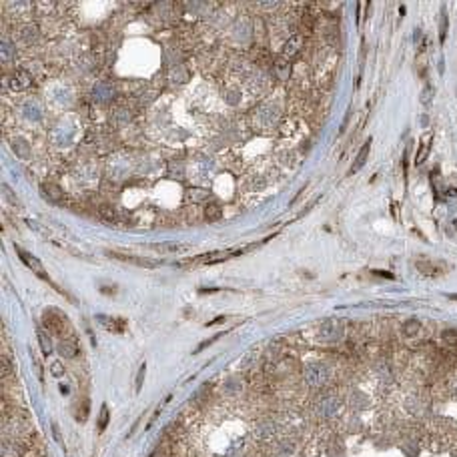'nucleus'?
I'll return each mask as SVG.
<instances>
[{"label": "nucleus", "mask_w": 457, "mask_h": 457, "mask_svg": "<svg viewBox=\"0 0 457 457\" xmlns=\"http://www.w3.org/2000/svg\"><path fill=\"white\" fill-rule=\"evenodd\" d=\"M98 215H100V219L107 221V223H119V213L113 207H109V205L98 207Z\"/></svg>", "instance_id": "obj_9"}, {"label": "nucleus", "mask_w": 457, "mask_h": 457, "mask_svg": "<svg viewBox=\"0 0 457 457\" xmlns=\"http://www.w3.org/2000/svg\"><path fill=\"white\" fill-rule=\"evenodd\" d=\"M369 148H371V138H367V140H365V144L361 146L357 159H355V163H353V167H351V175H353V173H357V171L365 165V161H367V157H369Z\"/></svg>", "instance_id": "obj_7"}, {"label": "nucleus", "mask_w": 457, "mask_h": 457, "mask_svg": "<svg viewBox=\"0 0 457 457\" xmlns=\"http://www.w3.org/2000/svg\"><path fill=\"white\" fill-rule=\"evenodd\" d=\"M30 82H32V78H30V74L24 72V70H18V72L10 78V86H12L14 90H24L26 86H30Z\"/></svg>", "instance_id": "obj_8"}, {"label": "nucleus", "mask_w": 457, "mask_h": 457, "mask_svg": "<svg viewBox=\"0 0 457 457\" xmlns=\"http://www.w3.org/2000/svg\"><path fill=\"white\" fill-rule=\"evenodd\" d=\"M63 371H65V369H63L61 363H59V365H53V373H55V375H63Z\"/></svg>", "instance_id": "obj_18"}, {"label": "nucleus", "mask_w": 457, "mask_h": 457, "mask_svg": "<svg viewBox=\"0 0 457 457\" xmlns=\"http://www.w3.org/2000/svg\"><path fill=\"white\" fill-rule=\"evenodd\" d=\"M107 423H109V407H107V405H103V409H100V417H98V433L105 431Z\"/></svg>", "instance_id": "obj_13"}, {"label": "nucleus", "mask_w": 457, "mask_h": 457, "mask_svg": "<svg viewBox=\"0 0 457 457\" xmlns=\"http://www.w3.org/2000/svg\"><path fill=\"white\" fill-rule=\"evenodd\" d=\"M16 253H18V257H20V261L30 269V271H34L40 279H44L46 283H50V285H53V281H50V277H48V273L44 271V267H42V263L34 257V255H30V253L28 251H24V249H18L16 247Z\"/></svg>", "instance_id": "obj_3"}, {"label": "nucleus", "mask_w": 457, "mask_h": 457, "mask_svg": "<svg viewBox=\"0 0 457 457\" xmlns=\"http://www.w3.org/2000/svg\"><path fill=\"white\" fill-rule=\"evenodd\" d=\"M247 249H231V251H213V253H205V255H196L193 259H187L183 261L181 265H213V263H221V261H227L231 257H237L241 253H245Z\"/></svg>", "instance_id": "obj_2"}, {"label": "nucleus", "mask_w": 457, "mask_h": 457, "mask_svg": "<svg viewBox=\"0 0 457 457\" xmlns=\"http://www.w3.org/2000/svg\"><path fill=\"white\" fill-rule=\"evenodd\" d=\"M38 339H40V345H42V351H44V355H50V351H53V347H50V343H48V337H46L44 333H38Z\"/></svg>", "instance_id": "obj_15"}, {"label": "nucleus", "mask_w": 457, "mask_h": 457, "mask_svg": "<svg viewBox=\"0 0 457 457\" xmlns=\"http://www.w3.org/2000/svg\"><path fill=\"white\" fill-rule=\"evenodd\" d=\"M76 345H78L76 339H66V341H63V343L59 345V349H61V353L65 355V357H74L76 351H78Z\"/></svg>", "instance_id": "obj_10"}, {"label": "nucleus", "mask_w": 457, "mask_h": 457, "mask_svg": "<svg viewBox=\"0 0 457 457\" xmlns=\"http://www.w3.org/2000/svg\"><path fill=\"white\" fill-rule=\"evenodd\" d=\"M443 341H447L449 345H457V333L455 331H443Z\"/></svg>", "instance_id": "obj_16"}, {"label": "nucleus", "mask_w": 457, "mask_h": 457, "mask_svg": "<svg viewBox=\"0 0 457 457\" xmlns=\"http://www.w3.org/2000/svg\"><path fill=\"white\" fill-rule=\"evenodd\" d=\"M427 150H429V138H427V140L423 138V140H421V146H419V155L415 157V165H421V163H423V159L427 157Z\"/></svg>", "instance_id": "obj_14"}, {"label": "nucleus", "mask_w": 457, "mask_h": 457, "mask_svg": "<svg viewBox=\"0 0 457 457\" xmlns=\"http://www.w3.org/2000/svg\"><path fill=\"white\" fill-rule=\"evenodd\" d=\"M42 325L50 335H55V337H65L68 333V321L63 315V311H57V309H50V311H46L42 315Z\"/></svg>", "instance_id": "obj_1"}, {"label": "nucleus", "mask_w": 457, "mask_h": 457, "mask_svg": "<svg viewBox=\"0 0 457 457\" xmlns=\"http://www.w3.org/2000/svg\"><path fill=\"white\" fill-rule=\"evenodd\" d=\"M144 371H146V365L142 363V365H140V373H138V379H136V389H140V385H142V377H144Z\"/></svg>", "instance_id": "obj_17"}, {"label": "nucleus", "mask_w": 457, "mask_h": 457, "mask_svg": "<svg viewBox=\"0 0 457 457\" xmlns=\"http://www.w3.org/2000/svg\"><path fill=\"white\" fill-rule=\"evenodd\" d=\"M111 257L123 261V263H132V265H138V267H159L161 261H152V259H144V257H132V255H125V253H109Z\"/></svg>", "instance_id": "obj_4"}, {"label": "nucleus", "mask_w": 457, "mask_h": 457, "mask_svg": "<svg viewBox=\"0 0 457 457\" xmlns=\"http://www.w3.org/2000/svg\"><path fill=\"white\" fill-rule=\"evenodd\" d=\"M96 319H98V323H103V325H105L109 331H113V333H125V329H127V323H125L123 319L103 317V315H98Z\"/></svg>", "instance_id": "obj_6"}, {"label": "nucleus", "mask_w": 457, "mask_h": 457, "mask_svg": "<svg viewBox=\"0 0 457 457\" xmlns=\"http://www.w3.org/2000/svg\"><path fill=\"white\" fill-rule=\"evenodd\" d=\"M205 217H207L209 221H215V219H219V217H221V209H219L217 202H211V205H207V209H205Z\"/></svg>", "instance_id": "obj_12"}, {"label": "nucleus", "mask_w": 457, "mask_h": 457, "mask_svg": "<svg viewBox=\"0 0 457 457\" xmlns=\"http://www.w3.org/2000/svg\"><path fill=\"white\" fill-rule=\"evenodd\" d=\"M88 407H90V401H88V399H82V401L76 405V409H74V417H76L78 421H86Z\"/></svg>", "instance_id": "obj_11"}, {"label": "nucleus", "mask_w": 457, "mask_h": 457, "mask_svg": "<svg viewBox=\"0 0 457 457\" xmlns=\"http://www.w3.org/2000/svg\"><path fill=\"white\" fill-rule=\"evenodd\" d=\"M40 195L48 200V202H59L63 198V191L59 185H53V183H44L40 187Z\"/></svg>", "instance_id": "obj_5"}]
</instances>
